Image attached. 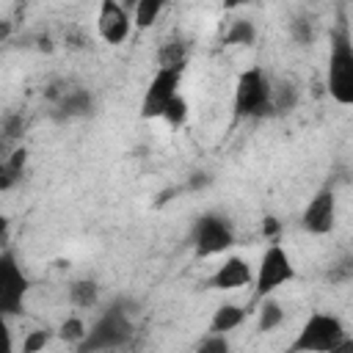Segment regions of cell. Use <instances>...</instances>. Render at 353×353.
<instances>
[{
    "label": "cell",
    "instance_id": "25",
    "mask_svg": "<svg viewBox=\"0 0 353 353\" xmlns=\"http://www.w3.org/2000/svg\"><path fill=\"white\" fill-rule=\"evenodd\" d=\"M11 350H14V339H11L8 317L0 312V353H11Z\"/></svg>",
    "mask_w": 353,
    "mask_h": 353
},
{
    "label": "cell",
    "instance_id": "9",
    "mask_svg": "<svg viewBox=\"0 0 353 353\" xmlns=\"http://www.w3.org/2000/svg\"><path fill=\"white\" fill-rule=\"evenodd\" d=\"M301 226H303V232L317 234V237L334 232V226H336V193L331 188H323L309 199V204L301 212Z\"/></svg>",
    "mask_w": 353,
    "mask_h": 353
},
{
    "label": "cell",
    "instance_id": "10",
    "mask_svg": "<svg viewBox=\"0 0 353 353\" xmlns=\"http://www.w3.org/2000/svg\"><path fill=\"white\" fill-rule=\"evenodd\" d=\"M130 30H132V14L119 0H99V11H97L99 39L110 47H119L127 41Z\"/></svg>",
    "mask_w": 353,
    "mask_h": 353
},
{
    "label": "cell",
    "instance_id": "20",
    "mask_svg": "<svg viewBox=\"0 0 353 353\" xmlns=\"http://www.w3.org/2000/svg\"><path fill=\"white\" fill-rule=\"evenodd\" d=\"M85 331H88V325L83 323V317H80V314H69V317L58 325V339H63L66 345H80L83 336H85Z\"/></svg>",
    "mask_w": 353,
    "mask_h": 353
},
{
    "label": "cell",
    "instance_id": "23",
    "mask_svg": "<svg viewBox=\"0 0 353 353\" xmlns=\"http://www.w3.org/2000/svg\"><path fill=\"white\" fill-rule=\"evenodd\" d=\"M50 339H52V331H47V328L28 331V336L22 339V353H39L50 345Z\"/></svg>",
    "mask_w": 353,
    "mask_h": 353
},
{
    "label": "cell",
    "instance_id": "26",
    "mask_svg": "<svg viewBox=\"0 0 353 353\" xmlns=\"http://www.w3.org/2000/svg\"><path fill=\"white\" fill-rule=\"evenodd\" d=\"M8 243H11V218L0 215V251L8 248Z\"/></svg>",
    "mask_w": 353,
    "mask_h": 353
},
{
    "label": "cell",
    "instance_id": "21",
    "mask_svg": "<svg viewBox=\"0 0 353 353\" xmlns=\"http://www.w3.org/2000/svg\"><path fill=\"white\" fill-rule=\"evenodd\" d=\"M188 113H190V108H188V99L182 97V94H176L168 105H165V110H163V121L168 124V127H182L185 121H188Z\"/></svg>",
    "mask_w": 353,
    "mask_h": 353
},
{
    "label": "cell",
    "instance_id": "11",
    "mask_svg": "<svg viewBox=\"0 0 353 353\" xmlns=\"http://www.w3.org/2000/svg\"><path fill=\"white\" fill-rule=\"evenodd\" d=\"M251 279H254L251 262H248L245 256H237V254H234V256H226V259L215 268V273L207 279V287H210V290H221V292H232V290L248 287Z\"/></svg>",
    "mask_w": 353,
    "mask_h": 353
},
{
    "label": "cell",
    "instance_id": "5",
    "mask_svg": "<svg viewBox=\"0 0 353 353\" xmlns=\"http://www.w3.org/2000/svg\"><path fill=\"white\" fill-rule=\"evenodd\" d=\"M292 279H295L292 256L273 240V243L262 251L259 265H256L254 279H251V284H254V301H259V298H265V295H273L279 287L290 284Z\"/></svg>",
    "mask_w": 353,
    "mask_h": 353
},
{
    "label": "cell",
    "instance_id": "19",
    "mask_svg": "<svg viewBox=\"0 0 353 353\" xmlns=\"http://www.w3.org/2000/svg\"><path fill=\"white\" fill-rule=\"evenodd\" d=\"M157 63L160 66H185L188 63V41L171 39L157 50Z\"/></svg>",
    "mask_w": 353,
    "mask_h": 353
},
{
    "label": "cell",
    "instance_id": "4",
    "mask_svg": "<svg viewBox=\"0 0 353 353\" xmlns=\"http://www.w3.org/2000/svg\"><path fill=\"white\" fill-rule=\"evenodd\" d=\"M270 85H273V80L259 66H248L245 72H240V77L234 83V99H232L234 119H243L245 121V119L273 116V108H270Z\"/></svg>",
    "mask_w": 353,
    "mask_h": 353
},
{
    "label": "cell",
    "instance_id": "14",
    "mask_svg": "<svg viewBox=\"0 0 353 353\" xmlns=\"http://www.w3.org/2000/svg\"><path fill=\"white\" fill-rule=\"evenodd\" d=\"M66 298H69V303L74 309H94L99 303V284L94 279H88V276L74 279L69 284V290H66Z\"/></svg>",
    "mask_w": 353,
    "mask_h": 353
},
{
    "label": "cell",
    "instance_id": "31",
    "mask_svg": "<svg viewBox=\"0 0 353 353\" xmlns=\"http://www.w3.org/2000/svg\"><path fill=\"white\" fill-rule=\"evenodd\" d=\"M6 36H8V25L3 22V25H0V39H6Z\"/></svg>",
    "mask_w": 353,
    "mask_h": 353
},
{
    "label": "cell",
    "instance_id": "12",
    "mask_svg": "<svg viewBox=\"0 0 353 353\" xmlns=\"http://www.w3.org/2000/svg\"><path fill=\"white\" fill-rule=\"evenodd\" d=\"M50 102H52V119L58 121L83 119L94 110V97L85 88H52Z\"/></svg>",
    "mask_w": 353,
    "mask_h": 353
},
{
    "label": "cell",
    "instance_id": "15",
    "mask_svg": "<svg viewBox=\"0 0 353 353\" xmlns=\"http://www.w3.org/2000/svg\"><path fill=\"white\" fill-rule=\"evenodd\" d=\"M281 323H284V306H281V301H276L273 295L259 298V309H256V331L268 334V331H276Z\"/></svg>",
    "mask_w": 353,
    "mask_h": 353
},
{
    "label": "cell",
    "instance_id": "17",
    "mask_svg": "<svg viewBox=\"0 0 353 353\" xmlns=\"http://www.w3.org/2000/svg\"><path fill=\"white\" fill-rule=\"evenodd\" d=\"M256 41V25L245 17H237L229 22L226 33H223V44L229 47H251Z\"/></svg>",
    "mask_w": 353,
    "mask_h": 353
},
{
    "label": "cell",
    "instance_id": "22",
    "mask_svg": "<svg viewBox=\"0 0 353 353\" xmlns=\"http://www.w3.org/2000/svg\"><path fill=\"white\" fill-rule=\"evenodd\" d=\"M290 36H292L295 44L309 47V44L314 41V22H312L309 17H295V19L290 22Z\"/></svg>",
    "mask_w": 353,
    "mask_h": 353
},
{
    "label": "cell",
    "instance_id": "8",
    "mask_svg": "<svg viewBox=\"0 0 353 353\" xmlns=\"http://www.w3.org/2000/svg\"><path fill=\"white\" fill-rule=\"evenodd\" d=\"M185 66H157L141 99V119H160L165 105L179 94Z\"/></svg>",
    "mask_w": 353,
    "mask_h": 353
},
{
    "label": "cell",
    "instance_id": "28",
    "mask_svg": "<svg viewBox=\"0 0 353 353\" xmlns=\"http://www.w3.org/2000/svg\"><path fill=\"white\" fill-rule=\"evenodd\" d=\"M204 185H210V174H193V179L188 182V190H199Z\"/></svg>",
    "mask_w": 353,
    "mask_h": 353
},
{
    "label": "cell",
    "instance_id": "6",
    "mask_svg": "<svg viewBox=\"0 0 353 353\" xmlns=\"http://www.w3.org/2000/svg\"><path fill=\"white\" fill-rule=\"evenodd\" d=\"M190 245L199 256H218L234 245V226L221 212H204L193 221Z\"/></svg>",
    "mask_w": 353,
    "mask_h": 353
},
{
    "label": "cell",
    "instance_id": "1",
    "mask_svg": "<svg viewBox=\"0 0 353 353\" xmlns=\"http://www.w3.org/2000/svg\"><path fill=\"white\" fill-rule=\"evenodd\" d=\"M132 303L130 301H113L85 331L83 342L77 345L80 353H97V350H116L124 347L132 339Z\"/></svg>",
    "mask_w": 353,
    "mask_h": 353
},
{
    "label": "cell",
    "instance_id": "18",
    "mask_svg": "<svg viewBox=\"0 0 353 353\" xmlns=\"http://www.w3.org/2000/svg\"><path fill=\"white\" fill-rule=\"evenodd\" d=\"M165 6H168V0H138L135 8H132V25L138 30H149L160 19Z\"/></svg>",
    "mask_w": 353,
    "mask_h": 353
},
{
    "label": "cell",
    "instance_id": "7",
    "mask_svg": "<svg viewBox=\"0 0 353 353\" xmlns=\"http://www.w3.org/2000/svg\"><path fill=\"white\" fill-rule=\"evenodd\" d=\"M28 290H30V279L17 262V254L11 248H3L0 251V312L6 317L22 314Z\"/></svg>",
    "mask_w": 353,
    "mask_h": 353
},
{
    "label": "cell",
    "instance_id": "30",
    "mask_svg": "<svg viewBox=\"0 0 353 353\" xmlns=\"http://www.w3.org/2000/svg\"><path fill=\"white\" fill-rule=\"evenodd\" d=\"M119 3H121V6H124L130 14H132V8H135V3H138V0H119Z\"/></svg>",
    "mask_w": 353,
    "mask_h": 353
},
{
    "label": "cell",
    "instance_id": "2",
    "mask_svg": "<svg viewBox=\"0 0 353 353\" xmlns=\"http://www.w3.org/2000/svg\"><path fill=\"white\" fill-rule=\"evenodd\" d=\"M325 91L342 108L353 105V44L345 19L331 30V55L325 69Z\"/></svg>",
    "mask_w": 353,
    "mask_h": 353
},
{
    "label": "cell",
    "instance_id": "13",
    "mask_svg": "<svg viewBox=\"0 0 353 353\" xmlns=\"http://www.w3.org/2000/svg\"><path fill=\"white\" fill-rule=\"evenodd\" d=\"M245 317H248V309L245 306H240V303H221L212 312L207 331H212V334H229V331L240 328L245 323Z\"/></svg>",
    "mask_w": 353,
    "mask_h": 353
},
{
    "label": "cell",
    "instance_id": "24",
    "mask_svg": "<svg viewBox=\"0 0 353 353\" xmlns=\"http://www.w3.org/2000/svg\"><path fill=\"white\" fill-rule=\"evenodd\" d=\"M196 347H199L201 353H226V350H229V342H226V334H212V331H207V336L199 339Z\"/></svg>",
    "mask_w": 353,
    "mask_h": 353
},
{
    "label": "cell",
    "instance_id": "27",
    "mask_svg": "<svg viewBox=\"0 0 353 353\" xmlns=\"http://www.w3.org/2000/svg\"><path fill=\"white\" fill-rule=\"evenodd\" d=\"M279 221L276 218H265V223H262V234L265 237H270V240H276V234H279Z\"/></svg>",
    "mask_w": 353,
    "mask_h": 353
},
{
    "label": "cell",
    "instance_id": "29",
    "mask_svg": "<svg viewBox=\"0 0 353 353\" xmlns=\"http://www.w3.org/2000/svg\"><path fill=\"white\" fill-rule=\"evenodd\" d=\"M254 0H221V8L223 11H237V8H245V6H251Z\"/></svg>",
    "mask_w": 353,
    "mask_h": 353
},
{
    "label": "cell",
    "instance_id": "16",
    "mask_svg": "<svg viewBox=\"0 0 353 353\" xmlns=\"http://www.w3.org/2000/svg\"><path fill=\"white\" fill-rule=\"evenodd\" d=\"M298 97H301V91H298V85L292 80L273 83L270 85V108H273V113H290V110H295Z\"/></svg>",
    "mask_w": 353,
    "mask_h": 353
},
{
    "label": "cell",
    "instance_id": "3",
    "mask_svg": "<svg viewBox=\"0 0 353 353\" xmlns=\"http://www.w3.org/2000/svg\"><path fill=\"white\" fill-rule=\"evenodd\" d=\"M347 345L350 339L345 334L342 320L328 312H314L298 331L295 342L290 345V353H336Z\"/></svg>",
    "mask_w": 353,
    "mask_h": 353
}]
</instances>
